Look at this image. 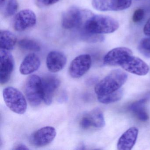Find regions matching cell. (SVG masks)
<instances>
[{
	"label": "cell",
	"instance_id": "obj_23",
	"mask_svg": "<svg viewBox=\"0 0 150 150\" xmlns=\"http://www.w3.org/2000/svg\"><path fill=\"white\" fill-rule=\"evenodd\" d=\"M138 49L144 56L150 57V37L142 39L139 45Z\"/></svg>",
	"mask_w": 150,
	"mask_h": 150
},
{
	"label": "cell",
	"instance_id": "obj_14",
	"mask_svg": "<svg viewBox=\"0 0 150 150\" xmlns=\"http://www.w3.org/2000/svg\"><path fill=\"white\" fill-rule=\"evenodd\" d=\"M67 61L66 57L63 52L58 51H52L47 55L46 65L50 71L58 72L64 67Z\"/></svg>",
	"mask_w": 150,
	"mask_h": 150
},
{
	"label": "cell",
	"instance_id": "obj_19",
	"mask_svg": "<svg viewBox=\"0 0 150 150\" xmlns=\"http://www.w3.org/2000/svg\"><path fill=\"white\" fill-rule=\"evenodd\" d=\"M123 94V90L121 88L113 93H110L103 95L98 96L97 99L101 103L109 104L118 101L122 99Z\"/></svg>",
	"mask_w": 150,
	"mask_h": 150
},
{
	"label": "cell",
	"instance_id": "obj_4",
	"mask_svg": "<svg viewBox=\"0 0 150 150\" xmlns=\"http://www.w3.org/2000/svg\"><path fill=\"white\" fill-rule=\"evenodd\" d=\"M25 93L30 105L39 106L43 100L42 79L36 75L29 77L25 83Z\"/></svg>",
	"mask_w": 150,
	"mask_h": 150
},
{
	"label": "cell",
	"instance_id": "obj_1",
	"mask_svg": "<svg viewBox=\"0 0 150 150\" xmlns=\"http://www.w3.org/2000/svg\"><path fill=\"white\" fill-rule=\"evenodd\" d=\"M119 28L115 19L104 15H95L91 11L83 10V20L79 28L82 29L83 39L92 42L96 35L110 34Z\"/></svg>",
	"mask_w": 150,
	"mask_h": 150
},
{
	"label": "cell",
	"instance_id": "obj_20",
	"mask_svg": "<svg viewBox=\"0 0 150 150\" xmlns=\"http://www.w3.org/2000/svg\"><path fill=\"white\" fill-rule=\"evenodd\" d=\"M18 45L20 48L25 50L38 52L41 50V46L38 43L32 39H21L18 42Z\"/></svg>",
	"mask_w": 150,
	"mask_h": 150
},
{
	"label": "cell",
	"instance_id": "obj_29",
	"mask_svg": "<svg viewBox=\"0 0 150 150\" xmlns=\"http://www.w3.org/2000/svg\"><path fill=\"white\" fill-rule=\"evenodd\" d=\"M1 1V6H2L3 4L5 3V1H6V0H0Z\"/></svg>",
	"mask_w": 150,
	"mask_h": 150
},
{
	"label": "cell",
	"instance_id": "obj_26",
	"mask_svg": "<svg viewBox=\"0 0 150 150\" xmlns=\"http://www.w3.org/2000/svg\"><path fill=\"white\" fill-rule=\"evenodd\" d=\"M37 4L40 7H45L55 4L59 0H36Z\"/></svg>",
	"mask_w": 150,
	"mask_h": 150
},
{
	"label": "cell",
	"instance_id": "obj_3",
	"mask_svg": "<svg viewBox=\"0 0 150 150\" xmlns=\"http://www.w3.org/2000/svg\"><path fill=\"white\" fill-rule=\"evenodd\" d=\"M3 96L6 105L10 110L20 115L25 113L28 103L20 90L13 87H8L3 90Z\"/></svg>",
	"mask_w": 150,
	"mask_h": 150
},
{
	"label": "cell",
	"instance_id": "obj_28",
	"mask_svg": "<svg viewBox=\"0 0 150 150\" xmlns=\"http://www.w3.org/2000/svg\"><path fill=\"white\" fill-rule=\"evenodd\" d=\"M14 150H28L29 148L27 146L23 144H19L15 146Z\"/></svg>",
	"mask_w": 150,
	"mask_h": 150
},
{
	"label": "cell",
	"instance_id": "obj_2",
	"mask_svg": "<svg viewBox=\"0 0 150 150\" xmlns=\"http://www.w3.org/2000/svg\"><path fill=\"white\" fill-rule=\"evenodd\" d=\"M127 79L128 75L124 71L119 69L113 70L97 83L95 88L96 93L98 96L115 92L121 88Z\"/></svg>",
	"mask_w": 150,
	"mask_h": 150
},
{
	"label": "cell",
	"instance_id": "obj_13",
	"mask_svg": "<svg viewBox=\"0 0 150 150\" xmlns=\"http://www.w3.org/2000/svg\"><path fill=\"white\" fill-rule=\"evenodd\" d=\"M105 125V120L102 112L99 108L95 109L85 115L80 121V126L84 129L92 127L102 128Z\"/></svg>",
	"mask_w": 150,
	"mask_h": 150
},
{
	"label": "cell",
	"instance_id": "obj_10",
	"mask_svg": "<svg viewBox=\"0 0 150 150\" xmlns=\"http://www.w3.org/2000/svg\"><path fill=\"white\" fill-rule=\"evenodd\" d=\"M132 52L129 48L118 47L110 51L104 57L103 63L111 66H121L122 63L130 56Z\"/></svg>",
	"mask_w": 150,
	"mask_h": 150
},
{
	"label": "cell",
	"instance_id": "obj_25",
	"mask_svg": "<svg viewBox=\"0 0 150 150\" xmlns=\"http://www.w3.org/2000/svg\"><path fill=\"white\" fill-rule=\"evenodd\" d=\"M144 16V11L143 9L139 8L134 12L132 16V21L134 23H138L143 20Z\"/></svg>",
	"mask_w": 150,
	"mask_h": 150
},
{
	"label": "cell",
	"instance_id": "obj_15",
	"mask_svg": "<svg viewBox=\"0 0 150 150\" xmlns=\"http://www.w3.org/2000/svg\"><path fill=\"white\" fill-rule=\"evenodd\" d=\"M138 135V129L135 127L126 130L119 139L117 149L119 150H130L136 144Z\"/></svg>",
	"mask_w": 150,
	"mask_h": 150
},
{
	"label": "cell",
	"instance_id": "obj_9",
	"mask_svg": "<svg viewBox=\"0 0 150 150\" xmlns=\"http://www.w3.org/2000/svg\"><path fill=\"white\" fill-rule=\"evenodd\" d=\"M83 10L75 7L67 9L63 14L62 26L65 29L70 30L79 28L83 19Z\"/></svg>",
	"mask_w": 150,
	"mask_h": 150
},
{
	"label": "cell",
	"instance_id": "obj_27",
	"mask_svg": "<svg viewBox=\"0 0 150 150\" xmlns=\"http://www.w3.org/2000/svg\"><path fill=\"white\" fill-rule=\"evenodd\" d=\"M144 33L146 35L150 37V17L144 27Z\"/></svg>",
	"mask_w": 150,
	"mask_h": 150
},
{
	"label": "cell",
	"instance_id": "obj_8",
	"mask_svg": "<svg viewBox=\"0 0 150 150\" xmlns=\"http://www.w3.org/2000/svg\"><path fill=\"white\" fill-rule=\"evenodd\" d=\"M56 136V131L54 127L46 126L34 132L30 138V143L36 146L41 147L50 144Z\"/></svg>",
	"mask_w": 150,
	"mask_h": 150
},
{
	"label": "cell",
	"instance_id": "obj_21",
	"mask_svg": "<svg viewBox=\"0 0 150 150\" xmlns=\"http://www.w3.org/2000/svg\"><path fill=\"white\" fill-rule=\"evenodd\" d=\"M93 7L101 12L113 11L111 0H92Z\"/></svg>",
	"mask_w": 150,
	"mask_h": 150
},
{
	"label": "cell",
	"instance_id": "obj_18",
	"mask_svg": "<svg viewBox=\"0 0 150 150\" xmlns=\"http://www.w3.org/2000/svg\"><path fill=\"white\" fill-rule=\"evenodd\" d=\"M1 49L10 51L14 48L17 38L14 34L8 30H1L0 32Z\"/></svg>",
	"mask_w": 150,
	"mask_h": 150
},
{
	"label": "cell",
	"instance_id": "obj_17",
	"mask_svg": "<svg viewBox=\"0 0 150 150\" xmlns=\"http://www.w3.org/2000/svg\"><path fill=\"white\" fill-rule=\"evenodd\" d=\"M146 101V99H141L132 104L129 108L137 118L142 122H146L149 118L144 107Z\"/></svg>",
	"mask_w": 150,
	"mask_h": 150
},
{
	"label": "cell",
	"instance_id": "obj_12",
	"mask_svg": "<svg viewBox=\"0 0 150 150\" xmlns=\"http://www.w3.org/2000/svg\"><path fill=\"white\" fill-rule=\"evenodd\" d=\"M43 101L50 105L52 101L53 96L60 85L58 78L53 75L45 76L42 79Z\"/></svg>",
	"mask_w": 150,
	"mask_h": 150
},
{
	"label": "cell",
	"instance_id": "obj_7",
	"mask_svg": "<svg viewBox=\"0 0 150 150\" xmlns=\"http://www.w3.org/2000/svg\"><path fill=\"white\" fill-rule=\"evenodd\" d=\"M37 18L35 13L30 9H24L16 16L14 28L17 31H23L35 26Z\"/></svg>",
	"mask_w": 150,
	"mask_h": 150
},
{
	"label": "cell",
	"instance_id": "obj_24",
	"mask_svg": "<svg viewBox=\"0 0 150 150\" xmlns=\"http://www.w3.org/2000/svg\"><path fill=\"white\" fill-rule=\"evenodd\" d=\"M18 9L17 0H8L5 8V14L7 16H13L17 12Z\"/></svg>",
	"mask_w": 150,
	"mask_h": 150
},
{
	"label": "cell",
	"instance_id": "obj_11",
	"mask_svg": "<svg viewBox=\"0 0 150 150\" xmlns=\"http://www.w3.org/2000/svg\"><path fill=\"white\" fill-rule=\"evenodd\" d=\"M121 66L127 72L139 76L146 75L149 70V66L144 61L132 55L125 60Z\"/></svg>",
	"mask_w": 150,
	"mask_h": 150
},
{
	"label": "cell",
	"instance_id": "obj_16",
	"mask_svg": "<svg viewBox=\"0 0 150 150\" xmlns=\"http://www.w3.org/2000/svg\"><path fill=\"white\" fill-rule=\"evenodd\" d=\"M41 65L39 57L35 53L28 54L23 60L20 67V72L23 75H28L38 70Z\"/></svg>",
	"mask_w": 150,
	"mask_h": 150
},
{
	"label": "cell",
	"instance_id": "obj_6",
	"mask_svg": "<svg viewBox=\"0 0 150 150\" xmlns=\"http://www.w3.org/2000/svg\"><path fill=\"white\" fill-rule=\"evenodd\" d=\"M0 82L3 85L10 80L14 67V61L9 51L2 49L0 52Z\"/></svg>",
	"mask_w": 150,
	"mask_h": 150
},
{
	"label": "cell",
	"instance_id": "obj_5",
	"mask_svg": "<svg viewBox=\"0 0 150 150\" xmlns=\"http://www.w3.org/2000/svg\"><path fill=\"white\" fill-rule=\"evenodd\" d=\"M92 64L90 55L85 54L76 57L72 61L69 69L72 78L78 79L84 75L89 70Z\"/></svg>",
	"mask_w": 150,
	"mask_h": 150
},
{
	"label": "cell",
	"instance_id": "obj_22",
	"mask_svg": "<svg viewBox=\"0 0 150 150\" xmlns=\"http://www.w3.org/2000/svg\"><path fill=\"white\" fill-rule=\"evenodd\" d=\"M113 11L125 10L129 8L132 4V0H111Z\"/></svg>",
	"mask_w": 150,
	"mask_h": 150
}]
</instances>
